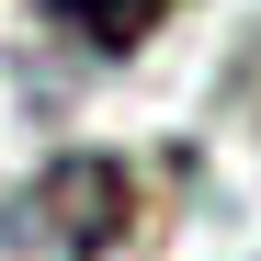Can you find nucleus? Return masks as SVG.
<instances>
[{"mask_svg": "<svg viewBox=\"0 0 261 261\" xmlns=\"http://www.w3.org/2000/svg\"><path fill=\"white\" fill-rule=\"evenodd\" d=\"M12 227H23L34 250H68V261L114 250V239H125V159H57L46 182L12 204Z\"/></svg>", "mask_w": 261, "mask_h": 261, "instance_id": "obj_1", "label": "nucleus"}, {"mask_svg": "<svg viewBox=\"0 0 261 261\" xmlns=\"http://www.w3.org/2000/svg\"><path fill=\"white\" fill-rule=\"evenodd\" d=\"M46 23H68L80 46H102V57H125V46H148V34L170 23V0H46Z\"/></svg>", "mask_w": 261, "mask_h": 261, "instance_id": "obj_2", "label": "nucleus"}]
</instances>
